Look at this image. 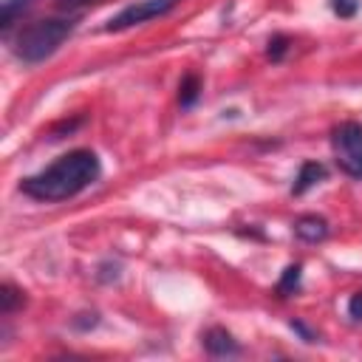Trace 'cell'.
<instances>
[{
	"instance_id": "obj_1",
	"label": "cell",
	"mask_w": 362,
	"mask_h": 362,
	"mask_svg": "<svg viewBox=\"0 0 362 362\" xmlns=\"http://www.w3.org/2000/svg\"><path fill=\"white\" fill-rule=\"evenodd\" d=\"M99 175H102V164L93 150H71V153L59 156L57 161H51L37 175H28L20 184V189L34 201L57 204V201H68V198L79 195Z\"/></svg>"
},
{
	"instance_id": "obj_2",
	"label": "cell",
	"mask_w": 362,
	"mask_h": 362,
	"mask_svg": "<svg viewBox=\"0 0 362 362\" xmlns=\"http://www.w3.org/2000/svg\"><path fill=\"white\" fill-rule=\"evenodd\" d=\"M76 28V17H45L25 25L14 40V57L25 65H37L48 59Z\"/></svg>"
},
{
	"instance_id": "obj_3",
	"label": "cell",
	"mask_w": 362,
	"mask_h": 362,
	"mask_svg": "<svg viewBox=\"0 0 362 362\" xmlns=\"http://www.w3.org/2000/svg\"><path fill=\"white\" fill-rule=\"evenodd\" d=\"M331 150L337 167L348 175L362 181V124L359 122H342L331 133Z\"/></svg>"
},
{
	"instance_id": "obj_4",
	"label": "cell",
	"mask_w": 362,
	"mask_h": 362,
	"mask_svg": "<svg viewBox=\"0 0 362 362\" xmlns=\"http://www.w3.org/2000/svg\"><path fill=\"white\" fill-rule=\"evenodd\" d=\"M181 0H136L130 6H124L116 17L107 20L105 31H124V28H133V25H141L147 20H156V17H164L167 11H173Z\"/></svg>"
},
{
	"instance_id": "obj_5",
	"label": "cell",
	"mask_w": 362,
	"mask_h": 362,
	"mask_svg": "<svg viewBox=\"0 0 362 362\" xmlns=\"http://www.w3.org/2000/svg\"><path fill=\"white\" fill-rule=\"evenodd\" d=\"M204 348H206V354H212V356H235V354H240V345H238L235 337H232L229 331H223V328H209V331L204 334Z\"/></svg>"
},
{
	"instance_id": "obj_6",
	"label": "cell",
	"mask_w": 362,
	"mask_h": 362,
	"mask_svg": "<svg viewBox=\"0 0 362 362\" xmlns=\"http://www.w3.org/2000/svg\"><path fill=\"white\" fill-rule=\"evenodd\" d=\"M294 235L305 243H317L328 235V221L320 218V215H303L294 221Z\"/></svg>"
},
{
	"instance_id": "obj_7",
	"label": "cell",
	"mask_w": 362,
	"mask_h": 362,
	"mask_svg": "<svg viewBox=\"0 0 362 362\" xmlns=\"http://www.w3.org/2000/svg\"><path fill=\"white\" fill-rule=\"evenodd\" d=\"M322 178H325V167H322L320 161H305V164L300 167V173H297V181H294L291 192H294V195H303L305 189H311V187L320 184Z\"/></svg>"
},
{
	"instance_id": "obj_8",
	"label": "cell",
	"mask_w": 362,
	"mask_h": 362,
	"mask_svg": "<svg viewBox=\"0 0 362 362\" xmlns=\"http://www.w3.org/2000/svg\"><path fill=\"white\" fill-rule=\"evenodd\" d=\"M31 6V0H3V17H0V28L3 34L11 31V25L17 23V17Z\"/></svg>"
},
{
	"instance_id": "obj_9",
	"label": "cell",
	"mask_w": 362,
	"mask_h": 362,
	"mask_svg": "<svg viewBox=\"0 0 362 362\" xmlns=\"http://www.w3.org/2000/svg\"><path fill=\"white\" fill-rule=\"evenodd\" d=\"M198 93H201V79H198V74H187V76L181 79V85H178V102H181L184 107H189V105H195Z\"/></svg>"
},
{
	"instance_id": "obj_10",
	"label": "cell",
	"mask_w": 362,
	"mask_h": 362,
	"mask_svg": "<svg viewBox=\"0 0 362 362\" xmlns=\"http://www.w3.org/2000/svg\"><path fill=\"white\" fill-rule=\"evenodd\" d=\"M17 305H23V291L14 288L11 283H3V286H0V311L8 317Z\"/></svg>"
},
{
	"instance_id": "obj_11",
	"label": "cell",
	"mask_w": 362,
	"mask_h": 362,
	"mask_svg": "<svg viewBox=\"0 0 362 362\" xmlns=\"http://www.w3.org/2000/svg\"><path fill=\"white\" fill-rule=\"evenodd\" d=\"M300 286V266H288L277 283V291L280 294H294V288Z\"/></svg>"
},
{
	"instance_id": "obj_12",
	"label": "cell",
	"mask_w": 362,
	"mask_h": 362,
	"mask_svg": "<svg viewBox=\"0 0 362 362\" xmlns=\"http://www.w3.org/2000/svg\"><path fill=\"white\" fill-rule=\"evenodd\" d=\"M286 51H288V37H283V34H274V37L269 40V59L280 62Z\"/></svg>"
},
{
	"instance_id": "obj_13",
	"label": "cell",
	"mask_w": 362,
	"mask_h": 362,
	"mask_svg": "<svg viewBox=\"0 0 362 362\" xmlns=\"http://www.w3.org/2000/svg\"><path fill=\"white\" fill-rule=\"evenodd\" d=\"M331 6H334V11H337L339 17H354L356 8H359L356 0H331Z\"/></svg>"
},
{
	"instance_id": "obj_14",
	"label": "cell",
	"mask_w": 362,
	"mask_h": 362,
	"mask_svg": "<svg viewBox=\"0 0 362 362\" xmlns=\"http://www.w3.org/2000/svg\"><path fill=\"white\" fill-rule=\"evenodd\" d=\"M348 314L354 320H362V291H356L351 300H348Z\"/></svg>"
},
{
	"instance_id": "obj_15",
	"label": "cell",
	"mask_w": 362,
	"mask_h": 362,
	"mask_svg": "<svg viewBox=\"0 0 362 362\" xmlns=\"http://www.w3.org/2000/svg\"><path fill=\"white\" fill-rule=\"evenodd\" d=\"M88 3H99V0H57V6H59V8H65V11L82 8V6H88Z\"/></svg>"
}]
</instances>
